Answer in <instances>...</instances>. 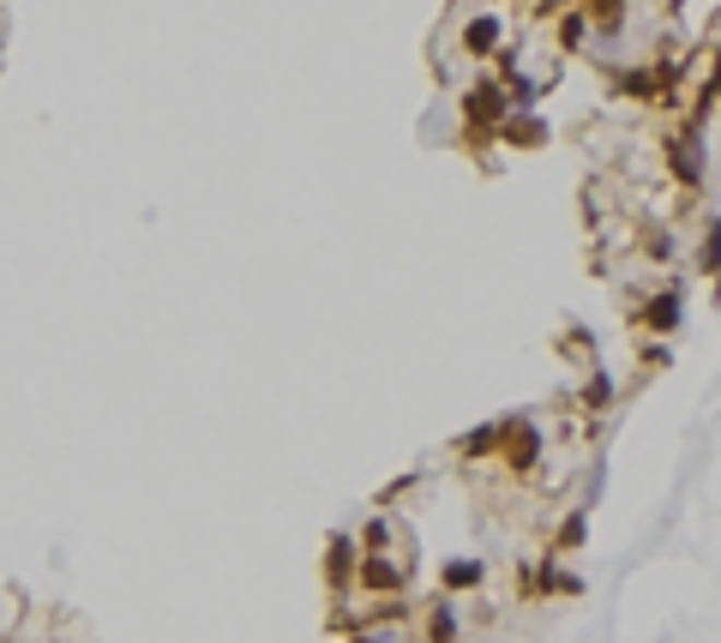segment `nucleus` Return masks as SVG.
<instances>
[{
    "label": "nucleus",
    "instance_id": "obj_15",
    "mask_svg": "<svg viewBox=\"0 0 721 643\" xmlns=\"http://www.w3.org/2000/svg\"><path fill=\"white\" fill-rule=\"evenodd\" d=\"M619 7H625V0H595V25L601 31H619Z\"/></svg>",
    "mask_w": 721,
    "mask_h": 643
},
{
    "label": "nucleus",
    "instance_id": "obj_17",
    "mask_svg": "<svg viewBox=\"0 0 721 643\" xmlns=\"http://www.w3.org/2000/svg\"><path fill=\"white\" fill-rule=\"evenodd\" d=\"M385 541H391V529H385V523H367V547H373V553H379Z\"/></svg>",
    "mask_w": 721,
    "mask_h": 643
},
{
    "label": "nucleus",
    "instance_id": "obj_11",
    "mask_svg": "<svg viewBox=\"0 0 721 643\" xmlns=\"http://www.w3.org/2000/svg\"><path fill=\"white\" fill-rule=\"evenodd\" d=\"M541 590H559V595H583V577H571V571H559V565H553V559H547V565H541Z\"/></svg>",
    "mask_w": 721,
    "mask_h": 643
},
{
    "label": "nucleus",
    "instance_id": "obj_1",
    "mask_svg": "<svg viewBox=\"0 0 721 643\" xmlns=\"http://www.w3.org/2000/svg\"><path fill=\"white\" fill-rule=\"evenodd\" d=\"M499 445L511 451V469H535V457H541V433H535V421H499Z\"/></svg>",
    "mask_w": 721,
    "mask_h": 643
},
{
    "label": "nucleus",
    "instance_id": "obj_8",
    "mask_svg": "<svg viewBox=\"0 0 721 643\" xmlns=\"http://www.w3.org/2000/svg\"><path fill=\"white\" fill-rule=\"evenodd\" d=\"M643 325H655V331H673V325H679V295H655V301L643 307Z\"/></svg>",
    "mask_w": 721,
    "mask_h": 643
},
{
    "label": "nucleus",
    "instance_id": "obj_7",
    "mask_svg": "<svg viewBox=\"0 0 721 643\" xmlns=\"http://www.w3.org/2000/svg\"><path fill=\"white\" fill-rule=\"evenodd\" d=\"M481 577H487V571H481V559H451V565L439 571V583H445V590H475Z\"/></svg>",
    "mask_w": 721,
    "mask_h": 643
},
{
    "label": "nucleus",
    "instance_id": "obj_2",
    "mask_svg": "<svg viewBox=\"0 0 721 643\" xmlns=\"http://www.w3.org/2000/svg\"><path fill=\"white\" fill-rule=\"evenodd\" d=\"M463 115H469V127H493V121H505V91H493V85H475L463 97Z\"/></svg>",
    "mask_w": 721,
    "mask_h": 643
},
{
    "label": "nucleus",
    "instance_id": "obj_3",
    "mask_svg": "<svg viewBox=\"0 0 721 643\" xmlns=\"http://www.w3.org/2000/svg\"><path fill=\"white\" fill-rule=\"evenodd\" d=\"M361 590H379V595L385 590H403V571H397L391 559H373L367 553V559H361Z\"/></svg>",
    "mask_w": 721,
    "mask_h": 643
},
{
    "label": "nucleus",
    "instance_id": "obj_5",
    "mask_svg": "<svg viewBox=\"0 0 721 643\" xmlns=\"http://www.w3.org/2000/svg\"><path fill=\"white\" fill-rule=\"evenodd\" d=\"M348 577H355V541L331 535V590H348Z\"/></svg>",
    "mask_w": 721,
    "mask_h": 643
},
{
    "label": "nucleus",
    "instance_id": "obj_14",
    "mask_svg": "<svg viewBox=\"0 0 721 643\" xmlns=\"http://www.w3.org/2000/svg\"><path fill=\"white\" fill-rule=\"evenodd\" d=\"M493 445H499V427H475V433L463 439V457H487Z\"/></svg>",
    "mask_w": 721,
    "mask_h": 643
},
{
    "label": "nucleus",
    "instance_id": "obj_12",
    "mask_svg": "<svg viewBox=\"0 0 721 643\" xmlns=\"http://www.w3.org/2000/svg\"><path fill=\"white\" fill-rule=\"evenodd\" d=\"M583 541H589V517L577 511V517L559 523V553H571V547H583Z\"/></svg>",
    "mask_w": 721,
    "mask_h": 643
},
{
    "label": "nucleus",
    "instance_id": "obj_13",
    "mask_svg": "<svg viewBox=\"0 0 721 643\" xmlns=\"http://www.w3.org/2000/svg\"><path fill=\"white\" fill-rule=\"evenodd\" d=\"M607 403H613V379L595 373V379L583 385V409H607Z\"/></svg>",
    "mask_w": 721,
    "mask_h": 643
},
{
    "label": "nucleus",
    "instance_id": "obj_6",
    "mask_svg": "<svg viewBox=\"0 0 721 643\" xmlns=\"http://www.w3.org/2000/svg\"><path fill=\"white\" fill-rule=\"evenodd\" d=\"M673 175H679L685 187H697V181H704V151H697L692 139H679V145H673Z\"/></svg>",
    "mask_w": 721,
    "mask_h": 643
},
{
    "label": "nucleus",
    "instance_id": "obj_9",
    "mask_svg": "<svg viewBox=\"0 0 721 643\" xmlns=\"http://www.w3.org/2000/svg\"><path fill=\"white\" fill-rule=\"evenodd\" d=\"M493 43H499V19H475V25L463 31V49L469 55H487Z\"/></svg>",
    "mask_w": 721,
    "mask_h": 643
},
{
    "label": "nucleus",
    "instance_id": "obj_4",
    "mask_svg": "<svg viewBox=\"0 0 721 643\" xmlns=\"http://www.w3.org/2000/svg\"><path fill=\"white\" fill-rule=\"evenodd\" d=\"M499 133H505V145H541V139H547V127H541L535 115H505Z\"/></svg>",
    "mask_w": 721,
    "mask_h": 643
},
{
    "label": "nucleus",
    "instance_id": "obj_16",
    "mask_svg": "<svg viewBox=\"0 0 721 643\" xmlns=\"http://www.w3.org/2000/svg\"><path fill=\"white\" fill-rule=\"evenodd\" d=\"M655 85H661L655 73H625V91H631V97H655Z\"/></svg>",
    "mask_w": 721,
    "mask_h": 643
},
{
    "label": "nucleus",
    "instance_id": "obj_10",
    "mask_svg": "<svg viewBox=\"0 0 721 643\" xmlns=\"http://www.w3.org/2000/svg\"><path fill=\"white\" fill-rule=\"evenodd\" d=\"M451 638H457V607L439 602V607H433V619H427V643H451Z\"/></svg>",
    "mask_w": 721,
    "mask_h": 643
}]
</instances>
